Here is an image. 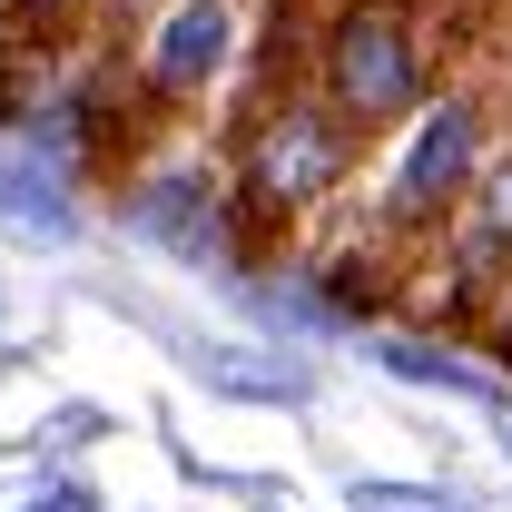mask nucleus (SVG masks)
Wrapping results in <instances>:
<instances>
[{
  "mask_svg": "<svg viewBox=\"0 0 512 512\" xmlns=\"http://www.w3.org/2000/svg\"><path fill=\"white\" fill-rule=\"evenodd\" d=\"M365 168V128L325 99L316 79H266L247 99V119L227 128V207L237 237H286L296 217H316L325 197L355 188Z\"/></svg>",
  "mask_w": 512,
  "mask_h": 512,
  "instance_id": "1",
  "label": "nucleus"
},
{
  "mask_svg": "<svg viewBox=\"0 0 512 512\" xmlns=\"http://www.w3.org/2000/svg\"><path fill=\"white\" fill-rule=\"evenodd\" d=\"M493 148H503V99L483 79H444L414 109V128H404V148H394V168H384V188H375V217H365L375 247L424 256L453 227V207L473 197V178L493 168Z\"/></svg>",
  "mask_w": 512,
  "mask_h": 512,
  "instance_id": "2",
  "label": "nucleus"
},
{
  "mask_svg": "<svg viewBox=\"0 0 512 512\" xmlns=\"http://www.w3.org/2000/svg\"><path fill=\"white\" fill-rule=\"evenodd\" d=\"M316 89L365 128L414 119L434 89H444V40H434V10L424 0H325L316 20Z\"/></svg>",
  "mask_w": 512,
  "mask_h": 512,
  "instance_id": "3",
  "label": "nucleus"
},
{
  "mask_svg": "<svg viewBox=\"0 0 512 512\" xmlns=\"http://www.w3.org/2000/svg\"><path fill=\"white\" fill-rule=\"evenodd\" d=\"M247 50V10L237 0H158L128 40V79L148 109H197L207 89H227V69Z\"/></svg>",
  "mask_w": 512,
  "mask_h": 512,
  "instance_id": "4",
  "label": "nucleus"
},
{
  "mask_svg": "<svg viewBox=\"0 0 512 512\" xmlns=\"http://www.w3.org/2000/svg\"><path fill=\"white\" fill-rule=\"evenodd\" d=\"M128 227L168 237L178 256H207L227 247L237 207H227V178H207V168H148V178H128Z\"/></svg>",
  "mask_w": 512,
  "mask_h": 512,
  "instance_id": "5",
  "label": "nucleus"
},
{
  "mask_svg": "<svg viewBox=\"0 0 512 512\" xmlns=\"http://www.w3.org/2000/svg\"><path fill=\"white\" fill-rule=\"evenodd\" d=\"M355 512H453L444 493H414V483H355Z\"/></svg>",
  "mask_w": 512,
  "mask_h": 512,
  "instance_id": "6",
  "label": "nucleus"
},
{
  "mask_svg": "<svg viewBox=\"0 0 512 512\" xmlns=\"http://www.w3.org/2000/svg\"><path fill=\"white\" fill-rule=\"evenodd\" d=\"M69 10H79V0H10V20H20V30H60Z\"/></svg>",
  "mask_w": 512,
  "mask_h": 512,
  "instance_id": "7",
  "label": "nucleus"
},
{
  "mask_svg": "<svg viewBox=\"0 0 512 512\" xmlns=\"http://www.w3.org/2000/svg\"><path fill=\"white\" fill-rule=\"evenodd\" d=\"M0 50H10V0H0Z\"/></svg>",
  "mask_w": 512,
  "mask_h": 512,
  "instance_id": "8",
  "label": "nucleus"
}]
</instances>
